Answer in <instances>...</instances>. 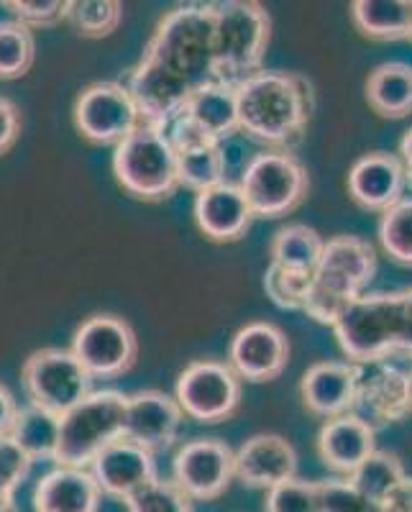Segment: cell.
Returning <instances> with one entry per match:
<instances>
[{
  "mask_svg": "<svg viewBox=\"0 0 412 512\" xmlns=\"http://www.w3.org/2000/svg\"><path fill=\"white\" fill-rule=\"evenodd\" d=\"M123 21V6L118 0H70L67 24L82 39H105L116 34Z\"/></svg>",
  "mask_w": 412,
  "mask_h": 512,
  "instance_id": "cell-31",
  "label": "cell"
},
{
  "mask_svg": "<svg viewBox=\"0 0 412 512\" xmlns=\"http://www.w3.org/2000/svg\"><path fill=\"white\" fill-rule=\"evenodd\" d=\"M405 292H374L356 297L333 323L338 346L351 364L387 361L400 349Z\"/></svg>",
  "mask_w": 412,
  "mask_h": 512,
  "instance_id": "cell-5",
  "label": "cell"
},
{
  "mask_svg": "<svg viewBox=\"0 0 412 512\" xmlns=\"http://www.w3.org/2000/svg\"><path fill=\"white\" fill-rule=\"evenodd\" d=\"M100 495L90 469L54 466L36 482L34 512H98Z\"/></svg>",
  "mask_w": 412,
  "mask_h": 512,
  "instance_id": "cell-23",
  "label": "cell"
},
{
  "mask_svg": "<svg viewBox=\"0 0 412 512\" xmlns=\"http://www.w3.org/2000/svg\"><path fill=\"white\" fill-rule=\"evenodd\" d=\"M70 351L93 379H116L139 359V338L128 320L98 313L77 328Z\"/></svg>",
  "mask_w": 412,
  "mask_h": 512,
  "instance_id": "cell-10",
  "label": "cell"
},
{
  "mask_svg": "<svg viewBox=\"0 0 412 512\" xmlns=\"http://www.w3.org/2000/svg\"><path fill=\"white\" fill-rule=\"evenodd\" d=\"M3 6L16 16L26 29H54L67 21L70 0H6Z\"/></svg>",
  "mask_w": 412,
  "mask_h": 512,
  "instance_id": "cell-38",
  "label": "cell"
},
{
  "mask_svg": "<svg viewBox=\"0 0 412 512\" xmlns=\"http://www.w3.org/2000/svg\"><path fill=\"white\" fill-rule=\"evenodd\" d=\"M123 505L128 512H195L190 497L172 479L164 482L159 477L134 495H128Z\"/></svg>",
  "mask_w": 412,
  "mask_h": 512,
  "instance_id": "cell-36",
  "label": "cell"
},
{
  "mask_svg": "<svg viewBox=\"0 0 412 512\" xmlns=\"http://www.w3.org/2000/svg\"><path fill=\"white\" fill-rule=\"evenodd\" d=\"M402 477H405V466H402L400 456L389 454V451H374V454H369V459L361 461V466L351 474L349 482L359 489L366 500H372L377 505Z\"/></svg>",
  "mask_w": 412,
  "mask_h": 512,
  "instance_id": "cell-32",
  "label": "cell"
},
{
  "mask_svg": "<svg viewBox=\"0 0 412 512\" xmlns=\"http://www.w3.org/2000/svg\"><path fill=\"white\" fill-rule=\"evenodd\" d=\"M238 187L254 218H282L305 200L310 177L295 154L269 149L246 164Z\"/></svg>",
  "mask_w": 412,
  "mask_h": 512,
  "instance_id": "cell-8",
  "label": "cell"
},
{
  "mask_svg": "<svg viewBox=\"0 0 412 512\" xmlns=\"http://www.w3.org/2000/svg\"><path fill=\"white\" fill-rule=\"evenodd\" d=\"M354 415L372 425L400 423L410 413L407 402V374L387 361L374 364H359V379H356Z\"/></svg>",
  "mask_w": 412,
  "mask_h": 512,
  "instance_id": "cell-16",
  "label": "cell"
},
{
  "mask_svg": "<svg viewBox=\"0 0 412 512\" xmlns=\"http://www.w3.org/2000/svg\"><path fill=\"white\" fill-rule=\"evenodd\" d=\"M410 11V0H356L351 6L356 29L372 39H405Z\"/></svg>",
  "mask_w": 412,
  "mask_h": 512,
  "instance_id": "cell-27",
  "label": "cell"
},
{
  "mask_svg": "<svg viewBox=\"0 0 412 512\" xmlns=\"http://www.w3.org/2000/svg\"><path fill=\"white\" fill-rule=\"evenodd\" d=\"M213 59L215 82L238 88L262 72L264 54L272 39V18L254 0H221L213 3Z\"/></svg>",
  "mask_w": 412,
  "mask_h": 512,
  "instance_id": "cell-4",
  "label": "cell"
},
{
  "mask_svg": "<svg viewBox=\"0 0 412 512\" xmlns=\"http://www.w3.org/2000/svg\"><path fill=\"white\" fill-rule=\"evenodd\" d=\"M323 489V512H379L372 500H366L349 479L320 482Z\"/></svg>",
  "mask_w": 412,
  "mask_h": 512,
  "instance_id": "cell-39",
  "label": "cell"
},
{
  "mask_svg": "<svg viewBox=\"0 0 412 512\" xmlns=\"http://www.w3.org/2000/svg\"><path fill=\"white\" fill-rule=\"evenodd\" d=\"M290 341L285 331L267 320L249 323L233 336L228 349V367L246 382H272L287 369Z\"/></svg>",
  "mask_w": 412,
  "mask_h": 512,
  "instance_id": "cell-14",
  "label": "cell"
},
{
  "mask_svg": "<svg viewBox=\"0 0 412 512\" xmlns=\"http://www.w3.org/2000/svg\"><path fill=\"white\" fill-rule=\"evenodd\" d=\"M377 274V251L361 236H333L325 241L320 262L313 272V287L302 313L333 326L338 315L364 295Z\"/></svg>",
  "mask_w": 412,
  "mask_h": 512,
  "instance_id": "cell-3",
  "label": "cell"
},
{
  "mask_svg": "<svg viewBox=\"0 0 412 512\" xmlns=\"http://www.w3.org/2000/svg\"><path fill=\"white\" fill-rule=\"evenodd\" d=\"M238 131L254 141L290 152L305 136L315 111V90L297 72L262 70L236 88Z\"/></svg>",
  "mask_w": 412,
  "mask_h": 512,
  "instance_id": "cell-2",
  "label": "cell"
},
{
  "mask_svg": "<svg viewBox=\"0 0 412 512\" xmlns=\"http://www.w3.org/2000/svg\"><path fill=\"white\" fill-rule=\"evenodd\" d=\"M177 172H180V187H187L195 195L226 182L228 159L223 144L215 141H200L175 149Z\"/></svg>",
  "mask_w": 412,
  "mask_h": 512,
  "instance_id": "cell-26",
  "label": "cell"
},
{
  "mask_svg": "<svg viewBox=\"0 0 412 512\" xmlns=\"http://www.w3.org/2000/svg\"><path fill=\"white\" fill-rule=\"evenodd\" d=\"M175 400L187 418L198 423H221L236 413L241 402V379L226 361H192L177 377Z\"/></svg>",
  "mask_w": 412,
  "mask_h": 512,
  "instance_id": "cell-12",
  "label": "cell"
},
{
  "mask_svg": "<svg viewBox=\"0 0 412 512\" xmlns=\"http://www.w3.org/2000/svg\"><path fill=\"white\" fill-rule=\"evenodd\" d=\"M177 118H185L200 136L223 144L228 136L238 131V108H236V88H228L221 82H213L205 90H200L185 113Z\"/></svg>",
  "mask_w": 412,
  "mask_h": 512,
  "instance_id": "cell-24",
  "label": "cell"
},
{
  "mask_svg": "<svg viewBox=\"0 0 412 512\" xmlns=\"http://www.w3.org/2000/svg\"><path fill=\"white\" fill-rule=\"evenodd\" d=\"M407 402H410V410H412V369L407 372Z\"/></svg>",
  "mask_w": 412,
  "mask_h": 512,
  "instance_id": "cell-45",
  "label": "cell"
},
{
  "mask_svg": "<svg viewBox=\"0 0 412 512\" xmlns=\"http://www.w3.org/2000/svg\"><path fill=\"white\" fill-rule=\"evenodd\" d=\"M359 364L351 361H318L302 374L300 395L305 408L318 418H338L354 410Z\"/></svg>",
  "mask_w": 412,
  "mask_h": 512,
  "instance_id": "cell-19",
  "label": "cell"
},
{
  "mask_svg": "<svg viewBox=\"0 0 412 512\" xmlns=\"http://www.w3.org/2000/svg\"><path fill=\"white\" fill-rule=\"evenodd\" d=\"M31 464L34 461L11 436H0V510L13 507L16 489L29 477Z\"/></svg>",
  "mask_w": 412,
  "mask_h": 512,
  "instance_id": "cell-37",
  "label": "cell"
},
{
  "mask_svg": "<svg viewBox=\"0 0 412 512\" xmlns=\"http://www.w3.org/2000/svg\"><path fill=\"white\" fill-rule=\"evenodd\" d=\"M400 164L405 169V185L412 187V128H407L400 141Z\"/></svg>",
  "mask_w": 412,
  "mask_h": 512,
  "instance_id": "cell-44",
  "label": "cell"
},
{
  "mask_svg": "<svg viewBox=\"0 0 412 512\" xmlns=\"http://www.w3.org/2000/svg\"><path fill=\"white\" fill-rule=\"evenodd\" d=\"M313 287V272H297V269L279 267L269 262L264 272V290L272 297V303L282 310H302Z\"/></svg>",
  "mask_w": 412,
  "mask_h": 512,
  "instance_id": "cell-34",
  "label": "cell"
},
{
  "mask_svg": "<svg viewBox=\"0 0 412 512\" xmlns=\"http://www.w3.org/2000/svg\"><path fill=\"white\" fill-rule=\"evenodd\" d=\"M126 395L118 390L90 392L59 418V441L54 464L90 469L108 443L123 436Z\"/></svg>",
  "mask_w": 412,
  "mask_h": 512,
  "instance_id": "cell-7",
  "label": "cell"
},
{
  "mask_svg": "<svg viewBox=\"0 0 412 512\" xmlns=\"http://www.w3.org/2000/svg\"><path fill=\"white\" fill-rule=\"evenodd\" d=\"M26 397L31 405L62 418L93 392V377L85 372L70 349H39L21 369Z\"/></svg>",
  "mask_w": 412,
  "mask_h": 512,
  "instance_id": "cell-9",
  "label": "cell"
},
{
  "mask_svg": "<svg viewBox=\"0 0 412 512\" xmlns=\"http://www.w3.org/2000/svg\"><path fill=\"white\" fill-rule=\"evenodd\" d=\"M36 59L34 31L24 24L0 21V80H21L29 75Z\"/></svg>",
  "mask_w": 412,
  "mask_h": 512,
  "instance_id": "cell-30",
  "label": "cell"
},
{
  "mask_svg": "<svg viewBox=\"0 0 412 512\" xmlns=\"http://www.w3.org/2000/svg\"><path fill=\"white\" fill-rule=\"evenodd\" d=\"M366 100L382 118H405L412 113V67L384 62L366 80Z\"/></svg>",
  "mask_w": 412,
  "mask_h": 512,
  "instance_id": "cell-25",
  "label": "cell"
},
{
  "mask_svg": "<svg viewBox=\"0 0 412 512\" xmlns=\"http://www.w3.org/2000/svg\"><path fill=\"white\" fill-rule=\"evenodd\" d=\"M405 169L395 154L372 152L361 157L349 172V195L356 205L384 213L405 195Z\"/></svg>",
  "mask_w": 412,
  "mask_h": 512,
  "instance_id": "cell-21",
  "label": "cell"
},
{
  "mask_svg": "<svg viewBox=\"0 0 412 512\" xmlns=\"http://www.w3.org/2000/svg\"><path fill=\"white\" fill-rule=\"evenodd\" d=\"M8 436L24 448L31 461H54V451H57L59 441V415L49 413L44 408H36V405L29 402L24 408H18Z\"/></svg>",
  "mask_w": 412,
  "mask_h": 512,
  "instance_id": "cell-28",
  "label": "cell"
},
{
  "mask_svg": "<svg viewBox=\"0 0 412 512\" xmlns=\"http://www.w3.org/2000/svg\"><path fill=\"white\" fill-rule=\"evenodd\" d=\"M374 451H377L374 428L354 413L325 420L318 433V454L323 464L346 477H351L361 466V461L369 459V454Z\"/></svg>",
  "mask_w": 412,
  "mask_h": 512,
  "instance_id": "cell-22",
  "label": "cell"
},
{
  "mask_svg": "<svg viewBox=\"0 0 412 512\" xmlns=\"http://www.w3.org/2000/svg\"><path fill=\"white\" fill-rule=\"evenodd\" d=\"M407 36H412V11H410V31H407Z\"/></svg>",
  "mask_w": 412,
  "mask_h": 512,
  "instance_id": "cell-47",
  "label": "cell"
},
{
  "mask_svg": "<svg viewBox=\"0 0 412 512\" xmlns=\"http://www.w3.org/2000/svg\"><path fill=\"white\" fill-rule=\"evenodd\" d=\"M75 128L95 146H118L141 126L139 108L123 82H93L75 100Z\"/></svg>",
  "mask_w": 412,
  "mask_h": 512,
  "instance_id": "cell-11",
  "label": "cell"
},
{
  "mask_svg": "<svg viewBox=\"0 0 412 512\" xmlns=\"http://www.w3.org/2000/svg\"><path fill=\"white\" fill-rule=\"evenodd\" d=\"M18 405L16 397L11 395L6 384H0V436H8L13 428V420H16Z\"/></svg>",
  "mask_w": 412,
  "mask_h": 512,
  "instance_id": "cell-42",
  "label": "cell"
},
{
  "mask_svg": "<svg viewBox=\"0 0 412 512\" xmlns=\"http://www.w3.org/2000/svg\"><path fill=\"white\" fill-rule=\"evenodd\" d=\"M90 474L95 477L103 495L118 497V500H126L128 495H134L159 477L154 454L123 436L108 443L95 456L90 464Z\"/></svg>",
  "mask_w": 412,
  "mask_h": 512,
  "instance_id": "cell-17",
  "label": "cell"
},
{
  "mask_svg": "<svg viewBox=\"0 0 412 512\" xmlns=\"http://www.w3.org/2000/svg\"><path fill=\"white\" fill-rule=\"evenodd\" d=\"M405 292V303H402V336H400V349L402 354L412 356V290Z\"/></svg>",
  "mask_w": 412,
  "mask_h": 512,
  "instance_id": "cell-43",
  "label": "cell"
},
{
  "mask_svg": "<svg viewBox=\"0 0 412 512\" xmlns=\"http://www.w3.org/2000/svg\"><path fill=\"white\" fill-rule=\"evenodd\" d=\"M0 512H18V510H16V505H13V507H8V510H0Z\"/></svg>",
  "mask_w": 412,
  "mask_h": 512,
  "instance_id": "cell-46",
  "label": "cell"
},
{
  "mask_svg": "<svg viewBox=\"0 0 412 512\" xmlns=\"http://www.w3.org/2000/svg\"><path fill=\"white\" fill-rule=\"evenodd\" d=\"M264 512H323L320 482H305V479L292 477L267 489Z\"/></svg>",
  "mask_w": 412,
  "mask_h": 512,
  "instance_id": "cell-35",
  "label": "cell"
},
{
  "mask_svg": "<svg viewBox=\"0 0 412 512\" xmlns=\"http://www.w3.org/2000/svg\"><path fill=\"white\" fill-rule=\"evenodd\" d=\"M113 175L131 198L144 203H162L180 190L175 149L149 126H139L113 149Z\"/></svg>",
  "mask_w": 412,
  "mask_h": 512,
  "instance_id": "cell-6",
  "label": "cell"
},
{
  "mask_svg": "<svg viewBox=\"0 0 412 512\" xmlns=\"http://www.w3.org/2000/svg\"><path fill=\"white\" fill-rule=\"evenodd\" d=\"M251 221H254V213L241 187L233 182H223L195 195V223L205 239L215 244H233L244 239Z\"/></svg>",
  "mask_w": 412,
  "mask_h": 512,
  "instance_id": "cell-20",
  "label": "cell"
},
{
  "mask_svg": "<svg viewBox=\"0 0 412 512\" xmlns=\"http://www.w3.org/2000/svg\"><path fill=\"white\" fill-rule=\"evenodd\" d=\"M297 474V451L277 433H259L233 451V479L246 487L272 489Z\"/></svg>",
  "mask_w": 412,
  "mask_h": 512,
  "instance_id": "cell-18",
  "label": "cell"
},
{
  "mask_svg": "<svg viewBox=\"0 0 412 512\" xmlns=\"http://www.w3.org/2000/svg\"><path fill=\"white\" fill-rule=\"evenodd\" d=\"M213 3H185L159 18L144 54L126 75L141 126L164 131L215 82Z\"/></svg>",
  "mask_w": 412,
  "mask_h": 512,
  "instance_id": "cell-1",
  "label": "cell"
},
{
  "mask_svg": "<svg viewBox=\"0 0 412 512\" xmlns=\"http://www.w3.org/2000/svg\"><path fill=\"white\" fill-rule=\"evenodd\" d=\"M185 413L175 397L159 390H144L126 395V415H123V438L139 443L141 448L159 454L175 446Z\"/></svg>",
  "mask_w": 412,
  "mask_h": 512,
  "instance_id": "cell-15",
  "label": "cell"
},
{
  "mask_svg": "<svg viewBox=\"0 0 412 512\" xmlns=\"http://www.w3.org/2000/svg\"><path fill=\"white\" fill-rule=\"evenodd\" d=\"M379 241L395 262L412 267V198H402L382 213Z\"/></svg>",
  "mask_w": 412,
  "mask_h": 512,
  "instance_id": "cell-33",
  "label": "cell"
},
{
  "mask_svg": "<svg viewBox=\"0 0 412 512\" xmlns=\"http://www.w3.org/2000/svg\"><path fill=\"white\" fill-rule=\"evenodd\" d=\"M323 246V236L315 228L305 226V223H290V226L279 228L274 233L269 256H272V264H279V267L297 269V272H315Z\"/></svg>",
  "mask_w": 412,
  "mask_h": 512,
  "instance_id": "cell-29",
  "label": "cell"
},
{
  "mask_svg": "<svg viewBox=\"0 0 412 512\" xmlns=\"http://www.w3.org/2000/svg\"><path fill=\"white\" fill-rule=\"evenodd\" d=\"M18 136H21V113L18 105L11 98L0 95V157L8 154L16 146Z\"/></svg>",
  "mask_w": 412,
  "mask_h": 512,
  "instance_id": "cell-40",
  "label": "cell"
},
{
  "mask_svg": "<svg viewBox=\"0 0 412 512\" xmlns=\"http://www.w3.org/2000/svg\"><path fill=\"white\" fill-rule=\"evenodd\" d=\"M379 512H412V477H402L387 495L377 502Z\"/></svg>",
  "mask_w": 412,
  "mask_h": 512,
  "instance_id": "cell-41",
  "label": "cell"
},
{
  "mask_svg": "<svg viewBox=\"0 0 412 512\" xmlns=\"http://www.w3.org/2000/svg\"><path fill=\"white\" fill-rule=\"evenodd\" d=\"M233 479V448L221 438H192L172 459V482L190 500H215Z\"/></svg>",
  "mask_w": 412,
  "mask_h": 512,
  "instance_id": "cell-13",
  "label": "cell"
}]
</instances>
